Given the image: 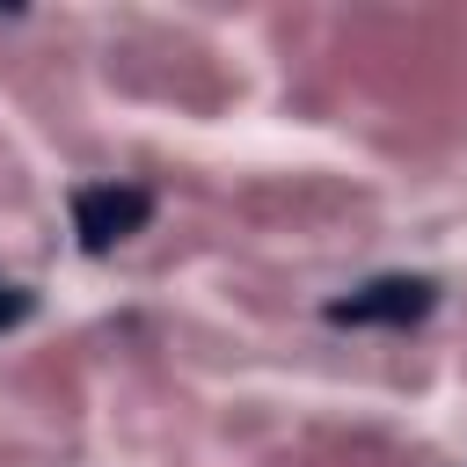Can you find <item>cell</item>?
<instances>
[{
    "label": "cell",
    "instance_id": "6da1fadb",
    "mask_svg": "<svg viewBox=\"0 0 467 467\" xmlns=\"http://www.w3.org/2000/svg\"><path fill=\"white\" fill-rule=\"evenodd\" d=\"M146 219H153V190H139V182H80L73 190V241H80V255H109Z\"/></svg>",
    "mask_w": 467,
    "mask_h": 467
},
{
    "label": "cell",
    "instance_id": "7a4b0ae2",
    "mask_svg": "<svg viewBox=\"0 0 467 467\" xmlns=\"http://www.w3.org/2000/svg\"><path fill=\"white\" fill-rule=\"evenodd\" d=\"M431 306H438V285L394 270V277H372V285L328 299V321H336V328H416Z\"/></svg>",
    "mask_w": 467,
    "mask_h": 467
},
{
    "label": "cell",
    "instance_id": "3957f363",
    "mask_svg": "<svg viewBox=\"0 0 467 467\" xmlns=\"http://www.w3.org/2000/svg\"><path fill=\"white\" fill-rule=\"evenodd\" d=\"M29 314H36V292H29V285H15V277H0V336H7V328H22Z\"/></svg>",
    "mask_w": 467,
    "mask_h": 467
}]
</instances>
